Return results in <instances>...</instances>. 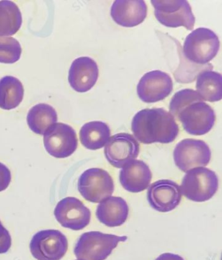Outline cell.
I'll return each mask as SVG.
<instances>
[{
    "label": "cell",
    "instance_id": "6da1fadb",
    "mask_svg": "<svg viewBox=\"0 0 222 260\" xmlns=\"http://www.w3.org/2000/svg\"><path fill=\"white\" fill-rule=\"evenodd\" d=\"M170 111L175 119L176 118L182 123L187 133L193 136L207 134L216 121L213 109L192 89L176 92L170 102Z\"/></svg>",
    "mask_w": 222,
    "mask_h": 260
},
{
    "label": "cell",
    "instance_id": "7a4b0ae2",
    "mask_svg": "<svg viewBox=\"0 0 222 260\" xmlns=\"http://www.w3.org/2000/svg\"><path fill=\"white\" fill-rule=\"evenodd\" d=\"M132 131L135 138L144 144L172 143L179 132L178 124L163 108L145 109L133 118Z\"/></svg>",
    "mask_w": 222,
    "mask_h": 260
},
{
    "label": "cell",
    "instance_id": "3957f363",
    "mask_svg": "<svg viewBox=\"0 0 222 260\" xmlns=\"http://www.w3.org/2000/svg\"><path fill=\"white\" fill-rule=\"evenodd\" d=\"M127 240V236H118L89 232L79 237L74 252L79 260H105L112 254L118 243Z\"/></svg>",
    "mask_w": 222,
    "mask_h": 260
},
{
    "label": "cell",
    "instance_id": "277c9868",
    "mask_svg": "<svg viewBox=\"0 0 222 260\" xmlns=\"http://www.w3.org/2000/svg\"><path fill=\"white\" fill-rule=\"evenodd\" d=\"M219 49L218 37L212 30L200 27L186 37L183 52L188 61L205 65L214 59Z\"/></svg>",
    "mask_w": 222,
    "mask_h": 260
},
{
    "label": "cell",
    "instance_id": "5b68a950",
    "mask_svg": "<svg viewBox=\"0 0 222 260\" xmlns=\"http://www.w3.org/2000/svg\"><path fill=\"white\" fill-rule=\"evenodd\" d=\"M218 178L214 171L197 167L187 172L181 184V192L190 201L203 203L211 199L218 189Z\"/></svg>",
    "mask_w": 222,
    "mask_h": 260
},
{
    "label": "cell",
    "instance_id": "8992f818",
    "mask_svg": "<svg viewBox=\"0 0 222 260\" xmlns=\"http://www.w3.org/2000/svg\"><path fill=\"white\" fill-rule=\"evenodd\" d=\"M156 19L165 26H183L192 30L196 19L188 2L185 0H153Z\"/></svg>",
    "mask_w": 222,
    "mask_h": 260
},
{
    "label": "cell",
    "instance_id": "52a82bcc",
    "mask_svg": "<svg viewBox=\"0 0 222 260\" xmlns=\"http://www.w3.org/2000/svg\"><path fill=\"white\" fill-rule=\"evenodd\" d=\"M78 189L86 201L99 203L113 194L114 180L109 174L103 169H90L79 176Z\"/></svg>",
    "mask_w": 222,
    "mask_h": 260
},
{
    "label": "cell",
    "instance_id": "ba28073f",
    "mask_svg": "<svg viewBox=\"0 0 222 260\" xmlns=\"http://www.w3.org/2000/svg\"><path fill=\"white\" fill-rule=\"evenodd\" d=\"M30 247L37 260H60L67 253L68 240L59 231L44 230L35 234Z\"/></svg>",
    "mask_w": 222,
    "mask_h": 260
},
{
    "label": "cell",
    "instance_id": "9c48e42d",
    "mask_svg": "<svg viewBox=\"0 0 222 260\" xmlns=\"http://www.w3.org/2000/svg\"><path fill=\"white\" fill-rule=\"evenodd\" d=\"M175 165L187 173L196 167H205L211 159V151L204 141L186 139L177 144L174 152Z\"/></svg>",
    "mask_w": 222,
    "mask_h": 260
},
{
    "label": "cell",
    "instance_id": "30bf717a",
    "mask_svg": "<svg viewBox=\"0 0 222 260\" xmlns=\"http://www.w3.org/2000/svg\"><path fill=\"white\" fill-rule=\"evenodd\" d=\"M44 145L52 156L66 158L73 154L78 147L75 130L64 123H55L44 134Z\"/></svg>",
    "mask_w": 222,
    "mask_h": 260
},
{
    "label": "cell",
    "instance_id": "8fae6325",
    "mask_svg": "<svg viewBox=\"0 0 222 260\" xmlns=\"http://www.w3.org/2000/svg\"><path fill=\"white\" fill-rule=\"evenodd\" d=\"M104 152L109 164L116 168L123 169L138 156L140 145L132 135L119 133L109 139Z\"/></svg>",
    "mask_w": 222,
    "mask_h": 260
},
{
    "label": "cell",
    "instance_id": "7c38bea8",
    "mask_svg": "<svg viewBox=\"0 0 222 260\" xmlns=\"http://www.w3.org/2000/svg\"><path fill=\"white\" fill-rule=\"evenodd\" d=\"M54 216L62 226L76 231L87 226L91 220L90 210L74 197L60 201L55 208Z\"/></svg>",
    "mask_w": 222,
    "mask_h": 260
},
{
    "label": "cell",
    "instance_id": "4fadbf2b",
    "mask_svg": "<svg viewBox=\"0 0 222 260\" xmlns=\"http://www.w3.org/2000/svg\"><path fill=\"white\" fill-rule=\"evenodd\" d=\"M147 198L154 210L159 212H169L175 210L181 203V187L172 180L156 181L149 187Z\"/></svg>",
    "mask_w": 222,
    "mask_h": 260
},
{
    "label": "cell",
    "instance_id": "5bb4252c",
    "mask_svg": "<svg viewBox=\"0 0 222 260\" xmlns=\"http://www.w3.org/2000/svg\"><path fill=\"white\" fill-rule=\"evenodd\" d=\"M173 87V81L167 73L154 71L141 78L137 86V93L142 101L155 103L169 96Z\"/></svg>",
    "mask_w": 222,
    "mask_h": 260
},
{
    "label": "cell",
    "instance_id": "9a60e30c",
    "mask_svg": "<svg viewBox=\"0 0 222 260\" xmlns=\"http://www.w3.org/2000/svg\"><path fill=\"white\" fill-rule=\"evenodd\" d=\"M99 77V68L94 60L88 57L74 60L69 72V82L72 89L86 92L92 89Z\"/></svg>",
    "mask_w": 222,
    "mask_h": 260
},
{
    "label": "cell",
    "instance_id": "2e32d148",
    "mask_svg": "<svg viewBox=\"0 0 222 260\" xmlns=\"http://www.w3.org/2000/svg\"><path fill=\"white\" fill-rule=\"evenodd\" d=\"M147 14V5L143 0H116L111 8V16L114 22L126 27L142 24Z\"/></svg>",
    "mask_w": 222,
    "mask_h": 260
},
{
    "label": "cell",
    "instance_id": "e0dca14e",
    "mask_svg": "<svg viewBox=\"0 0 222 260\" xmlns=\"http://www.w3.org/2000/svg\"><path fill=\"white\" fill-rule=\"evenodd\" d=\"M152 180V173L147 165L141 160H134L120 171L119 181L124 189L130 192H140L147 189Z\"/></svg>",
    "mask_w": 222,
    "mask_h": 260
},
{
    "label": "cell",
    "instance_id": "ac0fdd59",
    "mask_svg": "<svg viewBox=\"0 0 222 260\" xmlns=\"http://www.w3.org/2000/svg\"><path fill=\"white\" fill-rule=\"evenodd\" d=\"M128 206L121 197H111L101 202L98 206L96 215L101 223L108 227L121 226L127 220Z\"/></svg>",
    "mask_w": 222,
    "mask_h": 260
},
{
    "label": "cell",
    "instance_id": "d6986e66",
    "mask_svg": "<svg viewBox=\"0 0 222 260\" xmlns=\"http://www.w3.org/2000/svg\"><path fill=\"white\" fill-rule=\"evenodd\" d=\"M108 125L101 121H93L84 124L79 132L81 145L89 150L100 149L110 138Z\"/></svg>",
    "mask_w": 222,
    "mask_h": 260
},
{
    "label": "cell",
    "instance_id": "ffe728a7",
    "mask_svg": "<svg viewBox=\"0 0 222 260\" xmlns=\"http://www.w3.org/2000/svg\"><path fill=\"white\" fill-rule=\"evenodd\" d=\"M58 121V115L53 107L39 104L33 107L28 112V126L34 133L44 135L49 127Z\"/></svg>",
    "mask_w": 222,
    "mask_h": 260
},
{
    "label": "cell",
    "instance_id": "44dd1931",
    "mask_svg": "<svg viewBox=\"0 0 222 260\" xmlns=\"http://www.w3.org/2000/svg\"><path fill=\"white\" fill-rule=\"evenodd\" d=\"M222 76L220 74L208 70L198 75L196 89L202 100L210 102L221 101Z\"/></svg>",
    "mask_w": 222,
    "mask_h": 260
},
{
    "label": "cell",
    "instance_id": "7402d4cb",
    "mask_svg": "<svg viewBox=\"0 0 222 260\" xmlns=\"http://www.w3.org/2000/svg\"><path fill=\"white\" fill-rule=\"evenodd\" d=\"M22 83L13 76H6L0 80V108L11 110L19 106L24 98Z\"/></svg>",
    "mask_w": 222,
    "mask_h": 260
},
{
    "label": "cell",
    "instance_id": "603a6c76",
    "mask_svg": "<svg viewBox=\"0 0 222 260\" xmlns=\"http://www.w3.org/2000/svg\"><path fill=\"white\" fill-rule=\"evenodd\" d=\"M22 14L11 1L0 2V36H13L22 25Z\"/></svg>",
    "mask_w": 222,
    "mask_h": 260
},
{
    "label": "cell",
    "instance_id": "cb8c5ba5",
    "mask_svg": "<svg viewBox=\"0 0 222 260\" xmlns=\"http://www.w3.org/2000/svg\"><path fill=\"white\" fill-rule=\"evenodd\" d=\"M22 54L20 44L13 37L0 36V62L15 63Z\"/></svg>",
    "mask_w": 222,
    "mask_h": 260
},
{
    "label": "cell",
    "instance_id": "d4e9b609",
    "mask_svg": "<svg viewBox=\"0 0 222 260\" xmlns=\"http://www.w3.org/2000/svg\"><path fill=\"white\" fill-rule=\"evenodd\" d=\"M11 236L8 230L0 221V254H4L8 251L11 247Z\"/></svg>",
    "mask_w": 222,
    "mask_h": 260
},
{
    "label": "cell",
    "instance_id": "484cf974",
    "mask_svg": "<svg viewBox=\"0 0 222 260\" xmlns=\"http://www.w3.org/2000/svg\"><path fill=\"white\" fill-rule=\"evenodd\" d=\"M11 181L10 170L2 162H0V192L9 187Z\"/></svg>",
    "mask_w": 222,
    "mask_h": 260
},
{
    "label": "cell",
    "instance_id": "4316f807",
    "mask_svg": "<svg viewBox=\"0 0 222 260\" xmlns=\"http://www.w3.org/2000/svg\"><path fill=\"white\" fill-rule=\"evenodd\" d=\"M155 260H184L179 255L172 254V253H164L161 254Z\"/></svg>",
    "mask_w": 222,
    "mask_h": 260
},
{
    "label": "cell",
    "instance_id": "83f0119b",
    "mask_svg": "<svg viewBox=\"0 0 222 260\" xmlns=\"http://www.w3.org/2000/svg\"><path fill=\"white\" fill-rule=\"evenodd\" d=\"M77 260H79V259H77Z\"/></svg>",
    "mask_w": 222,
    "mask_h": 260
}]
</instances>
